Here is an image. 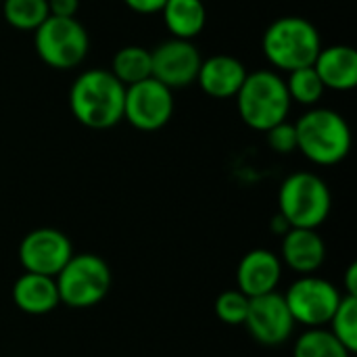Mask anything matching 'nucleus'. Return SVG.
<instances>
[{
    "label": "nucleus",
    "instance_id": "f257e3e1",
    "mask_svg": "<svg viewBox=\"0 0 357 357\" xmlns=\"http://www.w3.org/2000/svg\"><path fill=\"white\" fill-rule=\"evenodd\" d=\"M126 86L107 69H88L69 88L73 117L90 130H109L123 119Z\"/></svg>",
    "mask_w": 357,
    "mask_h": 357
},
{
    "label": "nucleus",
    "instance_id": "f03ea898",
    "mask_svg": "<svg viewBox=\"0 0 357 357\" xmlns=\"http://www.w3.org/2000/svg\"><path fill=\"white\" fill-rule=\"evenodd\" d=\"M297 151L316 165H337L351 151V130L345 117L326 107H312L295 121Z\"/></svg>",
    "mask_w": 357,
    "mask_h": 357
},
{
    "label": "nucleus",
    "instance_id": "7ed1b4c3",
    "mask_svg": "<svg viewBox=\"0 0 357 357\" xmlns=\"http://www.w3.org/2000/svg\"><path fill=\"white\" fill-rule=\"evenodd\" d=\"M261 48L272 67L289 73L314 65L322 40L312 21L299 15H284L268 25L261 38Z\"/></svg>",
    "mask_w": 357,
    "mask_h": 357
},
{
    "label": "nucleus",
    "instance_id": "20e7f679",
    "mask_svg": "<svg viewBox=\"0 0 357 357\" xmlns=\"http://www.w3.org/2000/svg\"><path fill=\"white\" fill-rule=\"evenodd\" d=\"M234 98L241 119L257 132H268L270 128L287 121L293 105L284 77L274 69L247 73V79Z\"/></svg>",
    "mask_w": 357,
    "mask_h": 357
},
{
    "label": "nucleus",
    "instance_id": "39448f33",
    "mask_svg": "<svg viewBox=\"0 0 357 357\" xmlns=\"http://www.w3.org/2000/svg\"><path fill=\"white\" fill-rule=\"evenodd\" d=\"M333 195L328 184L312 172H295L280 184L278 213L291 228L318 230L331 215Z\"/></svg>",
    "mask_w": 357,
    "mask_h": 357
},
{
    "label": "nucleus",
    "instance_id": "423d86ee",
    "mask_svg": "<svg viewBox=\"0 0 357 357\" xmlns=\"http://www.w3.org/2000/svg\"><path fill=\"white\" fill-rule=\"evenodd\" d=\"M111 268L94 253H73L65 268L54 276L59 299L73 310L98 305L111 291Z\"/></svg>",
    "mask_w": 357,
    "mask_h": 357
},
{
    "label": "nucleus",
    "instance_id": "0eeeda50",
    "mask_svg": "<svg viewBox=\"0 0 357 357\" xmlns=\"http://www.w3.org/2000/svg\"><path fill=\"white\" fill-rule=\"evenodd\" d=\"M33 48L44 65L69 71L84 63L90 50V36L75 17H48L33 31Z\"/></svg>",
    "mask_w": 357,
    "mask_h": 357
},
{
    "label": "nucleus",
    "instance_id": "6e6552de",
    "mask_svg": "<svg viewBox=\"0 0 357 357\" xmlns=\"http://www.w3.org/2000/svg\"><path fill=\"white\" fill-rule=\"evenodd\" d=\"M282 297L295 324H303L307 328H322L328 324L343 299L341 291L333 282L314 274L299 276Z\"/></svg>",
    "mask_w": 357,
    "mask_h": 357
},
{
    "label": "nucleus",
    "instance_id": "1a4fd4ad",
    "mask_svg": "<svg viewBox=\"0 0 357 357\" xmlns=\"http://www.w3.org/2000/svg\"><path fill=\"white\" fill-rule=\"evenodd\" d=\"M174 90L149 77L126 88L123 119L140 132H157L174 117Z\"/></svg>",
    "mask_w": 357,
    "mask_h": 357
},
{
    "label": "nucleus",
    "instance_id": "9d476101",
    "mask_svg": "<svg viewBox=\"0 0 357 357\" xmlns=\"http://www.w3.org/2000/svg\"><path fill=\"white\" fill-rule=\"evenodd\" d=\"M73 255V245L67 234L56 228H36L19 243V264L29 274L54 278Z\"/></svg>",
    "mask_w": 357,
    "mask_h": 357
},
{
    "label": "nucleus",
    "instance_id": "9b49d317",
    "mask_svg": "<svg viewBox=\"0 0 357 357\" xmlns=\"http://www.w3.org/2000/svg\"><path fill=\"white\" fill-rule=\"evenodd\" d=\"M249 335L266 347L284 345L295 328V320L284 303V297L274 293L249 299L245 324Z\"/></svg>",
    "mask_w": 357,
    "mask_h": 357
},
{
    "label": "nucleus",
    "instance_id": "f8f14e48",
    "mask_svg": "<svg viewBox=\"0 0 357 357\" xmlns=\"http://www.w3.org/2000/svg\"><path fill=\"white\" fill-rule=\"evenodd\" d=\"M201 61L203 56L192 40L169 38L151 50L153 77L169 90H180L195 84Z\"/></svg>",
    "mask_w": 357,
    "mask_h": 357
},
{
    "label": "nucleus",
    "instance_id": "ddd939ff",
    "mask_svg": "<svg viewBox=\"0 0 357 357\" xmlns=\"http://www.w3.org/2000/svg\"><path fill=\"white\" fill-rule=\"evenodd\" d=\"M282 278V261L268 249L249 251L236 268V284L249 299L274 293Z\"/></svg>",
    "mask_w": 357,
    "mask_h": 357
},
{
    "label": "nucleus",
    "instance_id": "4468645a",
    "mask_svg": "<svg viewBox=\"0 0 357 357\" xmlns=\"http://www.w3.org/2000/svg\"><path fill=\"white\" fill-rule=\"evenodd\" d=\"M247 67L232 54H213L201 61L197 82L211 98H234L247 79Z\"/></svg>",
    "mask_w": 357,
    "mask_h": 357
},
{
    "label": "nucleus",
    "instance_id": "2eb2a0df",
    "mask_svg": "<svg viewBox=\"0 0 357 357\" xmlns=\"http://www.w3.org/2000/svg\"><path fill=\"white\" fill-rule=\"evenodd\" d=\"M280 261L299 276H310L318 272L326 261V243L318 230L310 228H291L282 236Z\"/></svg>",
    "mask_w": 357,
    "mask_h": 357
},
{
    "label": "nucleus",
    "instance_id": "dca6fc26",
    "mask_svg": "<svg viewBox=\"0 0 357 357\" xmlns=\"http://www.w3.org/2000/svg\"><path fill=\"white\" fill-rule=\"evenodd\" d=\"M314 69L326 90L347 92L357 86V50L349 44L322 46Z\"/></svg>",
    "mask_w": 357,
    "mask_h": 357
},
{
    "label": "nucleus",
    "instance_id": "f3484780",
    "mask_svg": "<svg viewBox=\"0 0 357 357\" xmlns=\"http://www.w3.org/2000/svg\"><path fill=\"white\" fill-rule=\"evenodd\" d=\"M13 303L29 316H46L61 305L56 282L42 274H21L13 284Z\"/></svg>",
    "mask_w": 357,
    "mask_h": 357
},
{
    "label": "nucleus",
    "instance_id": "a211bd4d",
    "mask_svg": "<svg viewBox=\"0 0 357 357\" xmlns=\"http://www.w3.org/2000/svg\"><path fill=\"white\" fill-rule=\"evenodd\" d=\"M172 38L195 40L207 25V6L203 0H165L159 10Z\"/></svg>",
    "mask_w": 357,
    "mask_h": 357
},
{
    "label": "nucleus",
    "instance_id": "6ab92c4d",
    "mask_svg": "<svg viewBox=\"0 0 357 357\" xmlns=\"http://www.w3.org/2000/svg\"><path fill=\"white\" fill-rule=\"evenodd\" d=\"M126 88L134 86L138 82H144L153 77V63H151V50L142 46H123L113 54L111 69H109Z\"/></svg>",
    "mask_w": 357,
    "mask_h": 357
},
{
    "label": "nucleus",
    "instance_id": "aec40b11",
    "mask_svg": "<svg viewBox=\"0 0 357 357\" xmlns=\"http://www.w3.org/2000/svg\"><path fill=\"white\" fill-rule=\"evenodd\" d=\"M4 21L19 31H36L48 17L46 0H2Z\"/></svg>",
    "mask_w": 357,
    "mask_h": 357
},
{
    "label": "nucleus",
    "instance_id": "412c9836",
    "mask_svg": "<svg viewBox=\"0 0 357 357\" xmlns=\"http://www.w3.org/2000/svg\"><path fill=\"white\" fill-rule=\"evenodd\" d=\"M293 357H351L331 331L307 328L293 345Z\"/></svg>",
    "mask_w": 357,
    "mask_h": 357
},
{
    "label": "nucleus",
    "instance_id": "4be33fe9",
    "mask_svg": "<svg viewBox=\"0 0 357 357\" xmlns=\"http://www.w3.org/2000/svg\"><path fill=\"white\" fill-rule=\"evenodd\" d=\"M284 82H287V90H289L291 100L305 105V107H316L326 92L320 75L314 69V65L289 71V77Z\"/></svg>",
    "mask_w": 357,
    "mask_h": 357
},
{
    "label": "nucleus",
    "instance_id": "5701e85b",
    "mask_svg": "<svg viewBox=\"0 0 357 357\" xmlns=\"http://www.w3.org/2000/svg\"><path fill=\"white\" fill-rule=\"evenodd\" d=\"M328 324L335 339L354 356L357 351V297L343 295Z\"/></svg>",
    "mask_w": 357,
    "mask_h": 357
},
{
    "label": "nucleus",
    "instance_id": "b1692460",
    "mask_svg": "<svg viewBox=\"0 0 357 357\" xmlns=\"http://www.w3.org/2000/svg\"><path fill=\"white\" fill-rule=\"evenodd\" d=\"M213 310H215V316L220 322H224L228 326H241V324H245V318H247L249 297L243 295L238 289L224 291L218 295Z\"/></svg>",
    "mask_w": 357,
    "mask_h": 357
},
{
    "label": "nucleus",
    "instance_id": "393cba45",
    "mask_svg": "<svg viewBox=\"0 0 357 357\" xmlns=\"http://www.w3.org/2000/svg\"><path fill=\"white\" fill-rule=\"evenodd\" d=\"M266 134V140H268V146L274 151V153H280V155H289L293 151H297V132H295V123H289V121H282L274 128H270Z\"/></svg>",
    "mask_w": 357,
    "mask_h": 357
},
{
    "label": "nucleus",
    "instance_id": "a878e982",
    "mask_svg": "<svg viewBox=\"0 0 357 357\" xmlns=\"http://www.w3.org/2000/svg\"><path fill=\"white\" fill-rule=\"evenodd\" d=\"M48 13L52 17H75L79 8V0H46Z\"/></svg>",
    "mask_w": 357,
    "mask_h": 357
},
{
    "label": "nucleus",
    "instance_id": "bb28decb",
    "mask_svg": "<svg viewBox=\"0 0 357 357\" xmlns=\"http://www.w3.org/2000/svg\"><path fill=\"white\" fill-rule=\"evenodd\" d=\"M123 4L134 10V13H140V15H153V13H159L161 6L165 4V0H123Z\"/></svg>",
    "mask_w": 357,
    "mask_h": 357
},
{
    "label": "nucleus",
    "instance_id": "cd10ccee",
    "mask_svg": "<svg viewBox=\"0 0 357 357\" xmlns=\"http://www.w3.org/2000/svg\"><path fill=\"white\" fill-rule=\"evenodd\" d=\"M345 295L349 297H357V264H351L345 272Z\"/></svg>",
    "mask_w": 357,
    "mask_h": 357
},
{
    "label": "nucleus",
    "instance_id": "c85d7f7f",
    "mask_svg": "<svg viewBox=\"0 0 357 357\" xmlns=\"http://www.w3.org/2000/svg\"><path fill=\"white\" fill-rule=\"evenodd\" d=\"M0 2H2V0H0Z\"/></svg>",
    "mask_w": 357,
    "mask_h": 357
}]
</instances>
